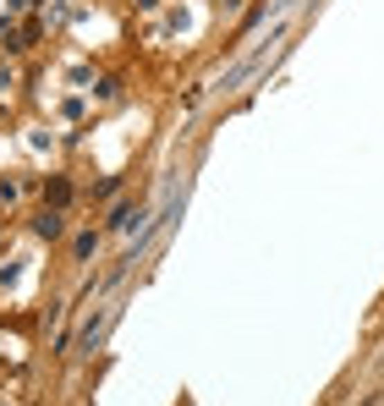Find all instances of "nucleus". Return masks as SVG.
<instances>
[{"instance_id":"obj_1","label":"nucleus","mask_w":384,"mask_h":406,"mask_svg":"<svg viewBox=\"0 0 384 406\" xmlns=\"http://www.w3.org/2000/svg\"><path fill=\"white\" fill-rule=\"evenodd\" d=\"M110 319H116V308H104L99 319H88V324H82V351H93V346L104 340V329H110Z\"/></svg>"},{"instance_id":"obj_2","label":"nucleus","mask_w":384,"mask_h":406,"mask_svg":"<svg viewBox=\"0 0 384 406\" xmlns=\"http://www.w3.org/2000/svg\"><path fill=\"white\" fill-rule=\"evenodd\" d=\"M93 247H99V231H82V237H77V242H72V252H77V258H88Z\"/></svg>"}]
</instances>
